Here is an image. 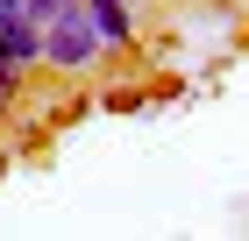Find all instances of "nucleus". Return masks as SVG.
I'll list each match as a JSON object with an SVG mask.
<instances>
[{"instance_id": "1", "label": "nucleus", "mask_w": 249, "mask_h": 241, "mask_svg": "<svg viewBox=\"0 0 249 241\" xmlns=\"http://www.w3.org/2000/svg\"><path fill=\"white\" fill-rule=\"evenodd\" d=\"M100 50H107V43H100V29H93V7H86V0L43 21V57H50L57 71H78V64H93Z\"/></svg>"}, {"instance_id": "2", "label": "nucleus", "mask_w": 249, "mask_h": 241, "mask_svg": "<svg viewBox=\"0 0 249 241\" xmlns=\"http://www.w3.org/2000/svg\"><path fill=\"white\" fill-rule=\"evenodd\" d=\"M86 7H93V29H100L107 50H121V43L135 36V29H128V0H86Z\"/></svg>"}, {"instance_id": "3", "label": "nucleus", "mask_w": 249, "mask_h": 241, "mask_svg": "<svg viewBox=\"0 0 249 241\" xmlns=\"http://www.w3.org/2000/svg\"><path fill=\"white\" fill-rule=\"evenodd\" d=\"M64 7H78V0H29V15H36V21H50V15H64Z\"/></svg>"}, {"instance_id": "4", "label": "nucleus", "mask_w": 249, "mask_h": 241, "mask_svg": "<svg viewBox=\"0 0 249 241\" xmlns=\"http://www.w3.org/2000/svg\"><path fill=\"white\" fill-rule=\"evenodd\" d=\"M0 7H15V15H29V0H0Z\"/></svg>"}]
</instances>
